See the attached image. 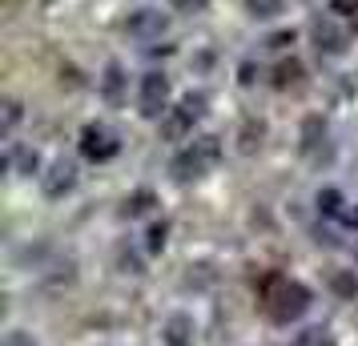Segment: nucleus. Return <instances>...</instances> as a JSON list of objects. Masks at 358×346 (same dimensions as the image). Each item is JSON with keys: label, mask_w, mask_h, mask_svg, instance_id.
<instances>
[{"label": "nucleus", "mask_w": 358, "mask_h": 346, "mask_svg": "<svg viewBox=\"0 0 358 346\" xmlns=\"http://www.w3.org/2000/svg\"><path fill=\"white\" fill-rule=\"evenodd\" d=\"M137 109L149 121L169 117V81H165L162 73H145L141 77V85H137Z\"/></svg>", "instance_id": "f257e3e1"}, {"label": "nucleus", "mask_w": 358, "mask_h": 346, "mask_svg": "<svg viewBox=\"0 0 358 346\" xmlns=\"http://www.w3.org/2000/svg\"><path fill=\"white\" fill-rule=\"evenodd\" d=\"M306 306H310V290L302 282H278L274 294H270V314L278 322H290L298 314H306Z\"/></svg>", "instance_id": "f03ea898"}, {"label": "nucleus", "mask_w": 358, "mask_h": 346, "mask_svg": "<svg viewBox=\"0 0 358 346\" xmlns=\"http://www.w3.org/2000/svg\"><path fill=\"white\" fill-rule=\"evenodd\" d=\"M201 113H206V97H201V93H189V97H181L178 105L169 109V117H165V133H169L173 141L189 137V133H194V125L201 121Z\"/></svg>", "instance_id": "7ed1b4c3"}, {"label": "nucleus", "mask_w": 358, "mask_h": 346, "mask_svg": "<svg viewBox=\"0 0 358 346\" xmlns=\"http://www.w3.org/2000/svg\"><path fill=\"white\" fill-rule=\"evenodd\" d=\"M117 149H121V141H117V133L109 129V125H85L81 129V153L89 157V161H109V157H117Z\"/></svg>", "instance_id": "20e7f679"}, {"label": "nucleus", "mask_w": 358, "mask_h": 346, "mask_svg": "<svg viewBox=\"0 0 358 346\" xmlns=\"http://www.w3.org/2000/svg\"><path fill=\"white\" fill-rule=\"evenodd\" d=\"M213 161H217V141H213V137H197L194 145L178 157V173L181 178H197V173Z\"/></svg>", "instance_id": "39448f33"}, {"label": "nucleus", "mask_w": 358, "mask_h": 346, "mask_svg": "<svg viewBox=\"0 0 358 346\" xmlns=\"http://www.w3.org/2000/svg\"><path fill=\"white\" fill-rule=\"evenodd\" d=\"M314 49L322 52V57H342L346 52V33H342L338 24L330 17H322V20H314Z\"/></svg>", "instance_id": "423d86ee"}, {"label": "nucleus", "mask_w": 358, "mask_h": 346, "mask_svg": "<svg viewBox=\"0 0 358 346\" xmlns=\"http://www.w3.org/2000/svg\"><path fill=\"white\" fill-rule=\"evenodd\" d=\"M73 185H77V165L73 161H52L49 173L41 178V189H45L49 198H65Z\"/></svg>", "instance_id": "0eeeda50"}, {"label": "nucleus", "mask_w": 358, "mask_h": 346, "mask_svg": "<svg viewBox=\"0 0 358 346\" xmlns=\"http://www.w3.org/2000/svg\"><path fill=\"white\" fill-rule=\"evenodd\" d=\"M129 33L133 36H162L165 33V17L153 13V8H141V13L129 20Z\"/></svg>", "instance_id": "6e6552de"}, {"label": "nucleus", "mask_w": 358, "mask_h": 346, "mask_svg": "<svg viewBox=\"0 0 358 346\" xmlns=\"http://www.w3.org/2000/svg\"><path fill=\"white\" fill-rule=\"evenodd\" d=\"M245 13L254 20H274L286 13V0H245Z\"/></svg>", "instance_id": "1a4fd4ad"}, {"label": "nucleus", "mask_w": 358, "mask_h": 346, "mask_svg": "<svg viewBox=\"0 0 358 346\" xmlns=\"http://www.w3.org/2000/svg\"><path fill=\"white\" fill-rule=\"evenodd\" d=\"M290 346H338V343H334V334H330V330L306 326V330H298V334H294Z\"/></svg>", "instance_id": "9d476101"}, {"label": "nucleus", "mask_w": 358, "mask_h": 346, "mask_svg": "<svg viewBox=\"0 0 358 346\" xmlns=\"http://www.w3.org/2000/svg\"><path fill=\"white\" fill-rule=\"evenodd\" d=\"M20 117H24V113H20V101H4V125H0V137H4V141H13Z\"/></svg>", "instance_id": "9b49d317"}, {"label": "nucleus", "mask_w": 358, "mask_h": 346, "mask_svg": "<svg viewBox=\"0 0 358 346\" xmlns=\"http://www.w3.org/2000/svg\"><path fill=\"white\" fill-rule=\"evenodd\" d=\"M121 85H125V73H121V65H109V69H105V97H109V101H121Z\"/></svg>", "instance_id": "f8f14e48"}, {"label": "nucleus", "mask_w": 358, "mask_h": 346, "mask_svg": "<svg viewBox=\"0 0 358 346\" xmlns=\"http://www.w3.org/2000/svg\"><path fill=\"white\" fill-rule=\"evenodd\" d=\"M185 330H189V322H185V318H173V322H169V334H165V343L169 346H194V338H189Z\"/></svg>", "instance_id": "ddd939ff"}, {"label": "nucleus", "mask_w": 358, "mask_h": 346, "mask_svg": "<svg viewBox=\"0 0 358 346\" xmlns=\"http://www.w3.org/2000/svg\"><path fill=\"white\" fill-rule=\"evenodd\" d=\"M206 4H210V0H169V8H173V13H201Z\"/></svg>", "instance_id": "4468645a"}, {"label": "nucleus", "mask_w": 358, "mask_h": 346, "mask_svg": "<svg viewBox=\"0 0 358 346\" xmlns=\"http://www.w3.org/2000/svg\"><path fill=\"white\" fill-rule=\"evenodd\" d=\"M4 346H36V338L24 334V330H8V334H4Z\"/></svg>", "instance_id": "2eb2a0df"}]
</instances>
